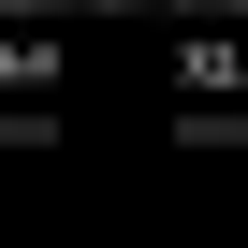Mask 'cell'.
Returning <instances> with one entry per match:
<instances>
[{
	"instance_id": "1",
	"label": "cell",
	"mask_w": 248,
	"mask_h": 248,
	"mask_svg": "<svg viewBox=\"0 0 248 248\" xmlns=\"http://www.w3.org/2000/svg\"><path fill=\"white\" fill-rule=\"evenodd\" d=\"M15 15H44V0H15Z\"/></svg>"
}]
</instances>
